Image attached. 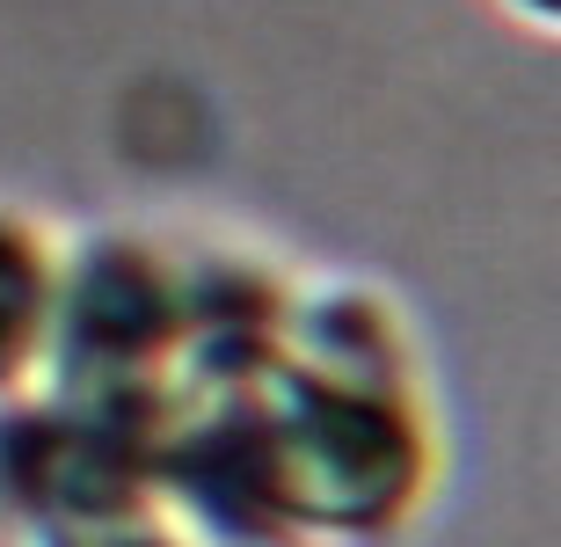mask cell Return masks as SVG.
<instances>
[{
	"instance_id": "6da1fadb",
	"label": "cell",
	"mask_w": 561,
	"mask_h": 547,
	"mask_svg": "<svg viewBox=\"0 0 561 547\" xmlns=\"http://www.w3.org/2000/svg\"><path fill=\"white\" fill-rule=\"evenodd\" d=\"M153 482L205 547H401L445 482L416 315L379 277H299L271 373L175 423Z\"/></svg>"
},
{
	"instance_id": "7a4b0ae2",
	"label": "cell",
	"mask_w": 561,
	"mask_h": 547,
	"mask_svg": "<svg viewBox=\"0 0 561 547\" xmlns=\"http://www.w3.org/2000/svg\"><path fill=\"white\" fill-rule=\"evenodd\" d=\"M0 511L15 547H205L139 445L44 395L0 417Z\"/></svg>"
},
{
	"instance_id": "3957f363",
	"label": "cell",
	"mask_w": 561,
	"mask_h": 547,
	"mask_svg": "<svg viewBox=\"0 0 561 547\" xmlns=\"http://www.w3.org/2000/svg\"><path fill=\"white\" fill-rule=\"evenodd\" d=\"M66 227L44 205L0 197V417L44 395L59 343Z\"/></svg>"
},
{
	"instance_id": "277c9868",
	"label": "cell",
	"mask_w": 561,
	"mask_h": 547,
	"mask_svg": "<svg viewBox=\"0 0 561 547\" xmlns=\"http://www.w3.org/2000/svg\"><path fill=\"white\" fill-rule=\"evenodd\" d=\"M496 8L518 22V30H533V37H554L561 30V0H496Z\"/></svg>"
}]
</instances>
